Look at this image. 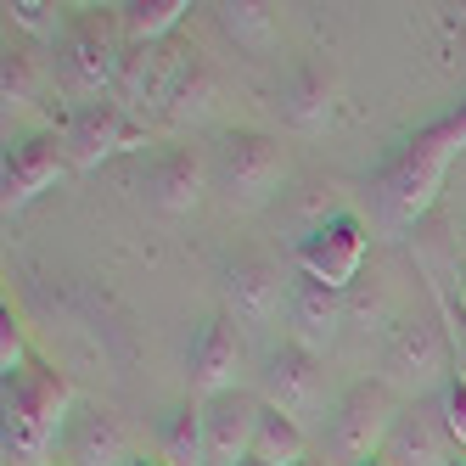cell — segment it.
<instances>
[{
  "label": "cell",
  "instance_id": "277c9868",
  "mask_svg": "<svg viewBox=\"0 0 466 466\" xmlns=\"http://www.w3.org/2000/svg\"><path fill=\"white\" fill-rule=\"evenodd\" d=\"M399 416H405V405H399V393H393L388 382H371V377L354 382V388L338 399L331 427H326V450H331V461H343V466L377 461Z\"/></svg>",
  "mask_w": 466,
  "mask_h": 466
},
{
  "label": "cell",
  "instance_id": "4fadbf2b",
  "mask_svg": "<svg viewBox=\"0 0 466 466\" xmlns=\"http://www.w3.org/2000/svg\"><path fill=\"white\" fill-rule=\"evenodd\" d=\"M450 338L432 320H405V326H393V338H388V371L399 377V382H416V393L421 388H432L444 371H450Z\"/></svg>",
  "mask_w": 466,
  "mask_h": 466
},
{
  "label": "cell",
  "instance_id": "f546056e",
  "mask_svg": "<svg viewBox=\"0 0 466 466\" xmlns=\"http://www.w3.org/2000/svg\"><path fill=\"white\" fill-rule=\"evenodd\" d=\"M455 298H461V320H466V276H461V287H455Z\"/></svg>",
  "mask_w": 466,
  "mask_h": 466
},
{
  "label": "cell",
  "instance_id": "4dcf8cb0",
  "mask_svg": "<svg viewBox=\"0 0 466 466\" xmlns=\"http://www.w3.org/2000/svg\"><path fill=\"white\" fill-rule=\"evenodd\" d=\"M129 466H163V455H157V461H147V455H136V461H129Z\"/></svg>",
  "mask_w": 466,
  "mask_h": 466
},
{
  "label": "cell",
  "instance_id": "2e32d148",
  "mask_svg": "<svg viewBox=\"0 0 466 466\" xmlns=\"http://www.w3.org/2000/svg\"><path fill=\"white\" fill-rule=\"evenodd\" d=\"M129 439L124 427L113 421V410L102 405H85L68 427V466H129Z\"/></svg>",
  "mask_w": 466,
  "mask_h": 466
},
{
  "label": "cell",
  "instance_id": "1f68e13d",
  "mask_svg": "<svg viewBox=\"0 0 466 466\" xmlns=\"http://www.w3.org/2000/svg\"><path fill=\"white\" fill-rule=\"evenodd\" d=\"M360 466H388V461H382V455H377V461H360Z\"/></svg>",
  "mask_w": 466,
  "mask_h": 466
},
{
  "label": "cell",
  "instance_id": "8fae6325",
  "mask_svg": "<svg viewBox=\"0 0 466 466\" xmlns=\"http://www.w3.org/2000/svg\"><path fill=\"white\" fill-rule=\"evenodd\" d=\"M264 405L292 421L320 416V354H309L304 343H281L264 365Z\"/></svg>",
  "mask_w": 466,
  "mask_h": 466
},
{
  "label": "cell",
  "instance_id": "9c48e42d",
  "mask_svg": "<svg viewBox=\"0 0 466 466\" xmlns=\"http://www.w3.org/2000/svg\"><path fill=\"white\" fill-rule=\"evenodd\" d=\"M186 62H191V51H180V46H129V56H124V74H118V107L136 118V113H147V107H163L169 102V90H175V79L186 74Z\"/></svg>",
  "mask_w": 466,
  "mask_h": 466
},
{
  "label": "cell",
  "instance_id": "8992f818",
  "mask_svg": "<svg viewBox=\"0 0 466 466\" xmlns=\"http://www.w3.org/2000/svg\"><path fill=\"white\" fill-rule=\"evenodd\" d=\"M365 248H371V237H365L360 214H331V219H320L315 230L298 237L292 258H298V270H304V281H320L331 292H343L360 276Z\"/></svg>",
  "mask_w": 466,
  "mask_h": 466
},
{
  "label": "cell",
  "instance_id": "484cf974",
  "mask_svg": "<svg viewBox=\"0 0 466 466\" xmlns=\"http://www.w3.org/2000/svg\"><path fill=\"white\" fill-rule=\"evenodd\" d=\"M439 416H444V432L450 444H466V377L450 371L444 377V393H439Z\"/></svg>",
  "mask_w": 466,
  "mask_h": 466
},
{
  "label": "cell",
  "instance_id": "ac0fdd59",
  "mask_svg": "<svg viewBox=\"0 0 466 466\" xmlns=\"http://www.w3.org/2000/svg\"><path fill=\"white\" fill-rule=\"evenodd\" d=\"M338 326H343L338 292L320 287V281H298V292H292V343H304L309 354H320V349H331Z\"/></svg>",
  "mask_w": 466,
  "mask_h": 466
},
{
  "label": "cell",
  "instance_id": "9a60e30c",
  "mask_svg": "<svg viewBox=\"0 0 466 466\" xmlns=\"http://www.w3.org/2000/svg\"><path fill=\"white\" fill-rule=\"evenodd\" d=\"M225 304L230 320H270L281 309V270L264 253H237L225 264Z\"/></svg>",
  "mask_w": 466,
  "mask_h": 466
},
{
  "label": "cell",
  "instance_id": "52a82bcc",
  "mask_svg": "<svg viewBox=\"0 0 466 466\" xmlns=\"http://www.w3.org/2000/svg\"><path fill=\"white\" fill-rule=\"evenodd\" d=\"M62 147H68V163H74V169H102L107 157L141 152V147H152V141H147V124L129 118L118 102H85V107L68 118V129H62Z\"/></svg>",
  "mask_w": 466,
  "mask_h": 466
},
{
  "label": "cell",
  "instance_id": "7a4b0ae2",
  "mask_svg": "<svg viewBox=\"0 0 466 466\" xmlns=\"http://www.w3.org/2000/svg\"><path fill=\"white\" fill-rule=\"evenodd\" d=\"M461 152H466V118L450 113L439 124L416 129V136L388 157V169L377 180V203H382V225L393 237H405V230H416L427 219V208L439 203L444 175Z\"/></svg>",
  "mask_w": 466,
  "mask_h": 466
},
{
  "label": "cell",
  "instance_id": "83f0119b",
  "mask_svg": "<svg viewBox=\"0 0 466 466\" xmlns=\"http://www.w3.org/2000/svg\"><path fill=\"white\" fill-rule=\"evenodd\" d=\"M6 12H12V23H23V28H35V35H51V28H56L51 6H40V0H23V6H6Z\"/></svg>",
  "mask_w": 466,
  "mask_h": 466
},
{
  "label": "cell",
  "instance_id": "ba28073f",
  "mask_svg": "<svg viewBox=\"0 0 466 466\" xmlns=\"http://www.w3.org/2000/svg\"><path fill=\"white\" fill-rule=\"evenodd\" d=\"M62 169H68V147H62L56 136H17V141H6V163H0V203H6V214L28 208L40 191H51L62 180Z\"/></svg>",
  "mask_w": 466,
  "mask_h": 466
},
{
  "label": "cell",
  "instance_id": "d590c367",
  "mask_svg": "<svg viewBox=\"0 0 466 466\" xmlns=\"http://www.w3.org/2000/svg\"><path fill=\"white\" fill-rule=\"evenodd\" d=\"M450 466H466V461H450Z\"/></svg>",
  "mask_w": 466,
  "mask_h": 466
},
{
  "label": "cell",
  "instance_id": "836d02e7",
  "mask_svg": "<svg viewBox=\"0 0 466 466\" xmlns=\"http://www.w3.org/2000/svg\"><path fill=\"white\" fill-rule=\"evenodd\" d=\"M298 466H326V461H298Z\"/></svg>",
  "mask_w": 466,
  "mask_h": 466
},
{
  "label": "cell",
  "instance_id": "7402d4cb",
  "mask_svg": "<svg viewBox=\"0 0 466 466\" xmlns=\"http://www.w3.org/2000/svg\"><path fill=\"white\" fill-rule=\"evenodd\" d=\"M287 118L304 129V136H315V129H326V124H331V79H326V68L304 62V68L292 74V90H287Z\"/></svg>",
  "mask_w": 466,
  "mask_h": 466
},
{
  "label": "cell",
  "instance_id": "74e56055",
  "mask_svg": "<svg viewBox=\"0 0 466 466\" xmlns=\"http://www.w3.org/2000/svg\"><path fill=\"white\" fill-rule=\"evenodd\" d=\"M461 17H466V12H461Z\"/></svg>",
  "mask_w": 466,
  "mask_h": 466
},
{
  "label": "cell",
  "instance_id": "f1b7e54d",
  "mask_svg": "<svg viewBox=\"0 0 466 466\" xmlns=\"http://www.w3.org/2000/svg\"><path fill=\"white\" fill-rule=\"evenodd\" d=\"M450 354H455V371L466 377V320H450Z\"/></svg>",
  "mask_w": 466,
  "mask_h": 466
},
{
  "label": "cell",
  "instance_id": "8d00e7d4",
  "mask_svg": "<svg viewBox=\"0 0 466 466\" xmlns=\"http://www.w3.org/2000/svg\"><path fill=\"white\" fill-rule=\"evenodd\" d=\"M461 118H466V102H461Z\"/></svg>",
  "mask_w": 466,
  "mask_h": 466
},
{
  "label": "cell",
  "instance_id": "44dd1931",
  "mask_svg": "<svg viewBox=\"0 0 466 466\" xmlns=\"http://www.w3.org/2000/svg\"><path fill=\"white\" fill-rule=\"evenodd\" d=\"M214 96H219V79L208 74V62H186V74L175 79L169 102H163V118L175 129H191V124H203L214 113Z\"/></svg>",
  "mask_w": 466,
  "mask_h": 466
},
{
  "label": "cell",
  "instance_id": "6da1fadb",
  "mask_svg": "<svg viewBox=\"0 0 466 466\" xmlns=\"http://www.w3.org/2000/svg\"><path fill=\"white\" fill-rule=\"evenodd\" d=\"M74 382L51 371V365L35 354L23 371L0 377V416H6V466H51V450L68 444L74 427Z\"/></svg>",
  "mask_w": 466,
  "mask_h": 466
},
{
  "label": "cell",
  "instance_id": "e575fe53",
  "mask_svg": "<svg viewBox=\"0 0 466 466\" xmlns=\"http://www.w3.org/2000/svg\"><path fill=\"white\" fill-rule=\"evenodd\" d=\"M242 466H264V461H242Z\"/></svg>",
  "mask_w": 466,
  "mask_h": 466
},
{
  "label": "cell",
  "instance_id": "5b68a950",
  "mask_svg": "<svg viewBox=\"0 0 466 466\" xmlns=\"http://www.w3.org/2000/svg\"><path fill=\"white\" fill-rule=\"evenodd\" d=\"M281 175H287V157H281V147L264 136V129H225V136H219L214 180L225 186L230 203H242V208L270 203Z\"/></svg>",
  "mask_w": 466,
  "mask_h": 466
},
{
  "label": "cell",
  "instance_id": "5bb4252c",
  "mask_svg": "<svg viewBox=\"0 0 466 466\" xmlns=\"http://www.w3.org/2000/svg\"><path fill=\"white\" fill-rule=\"evenodd\" d=\"M382 461L388 466H450V432H444V416L439 405H405V416L393 421L388 444H382Z\"/></svg>",
  "mask_w": 466,
  "mask_h": 466
},
{
  "label": "cell",
  "instance_id": "d4e9b609",
  "mask_svg": "<svg viewBox=\"0 0 466 466\" xmlns=\"http://www.w3.org/2000/svg\"><path fill=\"white\" fill-rule=\"evenodd\" d=\"M28 360H35V349H28V331H23V320L12 315V304H6V309H0V377L23 371Z\"/></svg>",
  "mask_w": 466,
  "mask_h": 466
},
{
  "label": "cell",
  "instance_id": "cb8c5ba5",
  "mask_svg": "<svg viewBox=\"0 0 466 466\" xmlns=\"http://www.w3.org/2000/svg\"><path fill=\"white\" fill-rule=\"evenodd\" d=\"M0 90H6V113L35 107L40 74H35V56H28L23 46H6V68H0Z\"/></svg>",
  "mask_w": 466,
  "mask_h": 466
},
{
  "label": "cell",
  "instance_id": "603a6c76",
  "mask_svg": "<svg viewBox=\"0 0 466 466\" xmlns=\"http://www.w3.org/2000/svg\"><path fill=\"white\" fill-rule=\"evenodd\" d=\"M163 466H208V427H203V399H186L175 427L163 432Z\"/></svg>",
  "mask_w": 466,
  "mask_h": 466
},
{
  "label": "cell",
  "instance_id": "d6986e66",
  "mask_svg": "<svg viewBox=\"0 0 466 466\" xmlns=\"http://www.w3.org/2000/svg\"><path fill=\"white\" fill-rule=\"evenodd\" d=\"M113 12H118V28H124L129 46H163L191 6L186 0H124V6H113Z\"/></svg>",
  "mask_w": 466,
  "mask_h": 466
},
{
  "label": "cell",
  "instance_id": "d6a6232c",
  "mask_svg": "<svg viewBox=\"0 0 466 466\" xmlns=\"http://www.w3.org/2000/svg\"><path fill=\"white\" fill-rule=\"evenodd\" d=\"M461 264H466V230H461Z\"/></svg>",
  "mask_w": 466,
  "mask_h": 466
},
{
  "label": "cell",
  "instance_id": "4316f807",
  "mask_svg": "<svg viewBox=\"0 0 466 466\" xmlns=\"http://www.w3.org/2000/svg\"><path fill=\"white\" fill-rule=\"evenodd\" d=\"M219 12H225V28H230V35H242V40H253V46L270 40V6H219Z\"/></svg>",
  "mask_w": 466,
  "mask_h": 466
},
{
  "label": "cell",
  "instance_id": "ffe728a7",
  "mask_svg": "<svg viewBox=\"0 0 466 466\" xmlns=\"http://www.w3.org/2000/svg\"><path fill=\"white\" fill-rule=\"evenodd\" d=\"M253 461H264V466H298V461H309V432H304V421H292L276 405H264L258 439H253Z\"/></svg>",
  "mask_w": 466,
  "mask_h": 466
},
{
  "label": "cell",
  "instance_id": "3957f363",
  "mask_svg": "<svg viewBox=\"0 0 466 466\" xmlns=\"http://www.w3.org/2000/svg\"><path fill=\"white\" fill-rule=\"evenodd\" d=\"M124 28H118V12H74L68 28H62V46H56V74L74 96H102V90H118V74H124Z\"/></svg>",
  "mask_w": 466,
  "mask_h": 466
},
{
  "label": "cell",
  "instance_id": "7c38bea8",
  "mask_svg": "<svg viewBox=\"0 0 466 466\" xmlns=\"http://www.w3.org/2000/svg\"><path fill=\"white\" fill-rule=\"evenodd\" d=\"M237 371H242V331L230 315H214L191 343V399H219L237 393Z\"/></svg>",
  "mask_w": 466,
  "mask_h": 466
},
{
  "label": "cell",
  "instance_id": "e0dca14e",
  "mask_svg": "<svg viewBox=\"0 0 466 466\" xmlns=\"http://www.w3.org/2000/svg\"><path fill=\"white\" fill-rule=\"evenodd\" d=\"M152 191H157V203L169 214H191L203 203V191H208V163L191 147H169L157 157V169H152Z\"/></svg>",
  "mask_w": 466,
  "mask_h": 466
},
{
  "label": "cell",
  "instance_id": "30bf717a",
  "mask_svg": "<svg viewBox=\"0 0 466 466\" xmlns=\"http://www.w3.org/2000/svg\"><path fill=\"white\" fill-rule=\"evenodd\" d=\"M258 416H264V393H219L203 405V427H208V466H242L253 461V439H258Z\"/></svg>",
  "mask_w": 466,
  "mask_h": 466
}]
</instances>
